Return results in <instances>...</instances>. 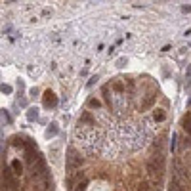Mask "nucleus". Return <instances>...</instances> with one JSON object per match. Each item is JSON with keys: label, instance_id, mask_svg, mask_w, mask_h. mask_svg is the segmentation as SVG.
<instances>
[{"label": "nucleus", "instance_id": "obj_1", "mask_svg": "<svg viewBox=\"0 0 191 191\" xmlns=\"http://www.w3.org/2000/svg\"><path fill=\"white\" fill-rule=\"evenodd\" d=\"M44 105H46V107H54V105H55V98H54V94H52V92H46Z\"/></svg>", "mask_w": 191, "mask_h": 191}, {"label": "nucleus", "instance_id": "obj_2", "mask_svg": "<svg viewBox=\"0 0 191 191\" xmlns=\"http://www.w3.org/2000/svg\"><path fill=\"white\" fill-rule=\"evenodd\" d=\"M183 128H185V132H191V115L183 117Z\"/></svg>", "mask_w": 191, "mask_h": 191}, {"label": "nucleus", "instance_id": "obj_3", "mask_svg": "<svg viewBox=\"0 0 191 191\" xmlns=\"http://www.w3.org/2000/svg\"><path fill=\"white\" fill-rule=\"evenodd\" d=\"M155 118H157V120H164V113L161 109H157L155 111Z\"/></svg>", "mask_w": 191, "mask_h": 191}, {"label": "nucleus", "instance_id": "obj_4", "mask_svg": "<svg viewBox=\"0 0 191 191\" xmlns=\"http://www.w3.org/2000/svg\"><path fill=\"white\" fill-rule=\"evenodd\" d=\"M14 168H15V170H17V174H19V172H21V164H19V163H17V161H15V163H14Z\"/></svg>", "mask_w": 191, "mask_h": 191}, {"label": "nucleus", "instance_id": "obj_5", "mask_svg": "<svg viewBox=\"0 0 191 191\" xmlns=\"http://www.w3.org/2000/svg\"><path fill=\"white\" fill-rule=\"evenodd\" d=\"M138 191H147V183H140V187H138Z\"/></svg>", "mask_w": 191, "mask_h": 191}]
</instances>
